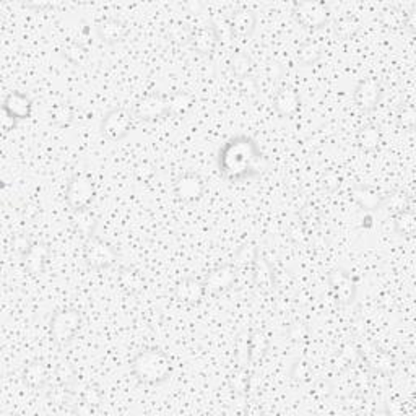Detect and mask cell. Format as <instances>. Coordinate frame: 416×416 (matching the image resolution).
Wrapping results in <instances>:
<instances>
[{"label": "cell", "mask_w": 416, "mask_h": 416, "mask_svg": "<svg viewBox=\"0 0 416 416\" xmlns=\"http://www.w3.org/2000/svg\"><path fill=\"white\" fill-rule=\"evenodd\" d=\"M217 165L220 175L229 182H239L260 176L267 170L265 156L254 139L236 135L221 146Z\"/></svg>", "instance_id": "6da1fadb"}, {"label": "cell", "mask_w": 416, "mask_h": 416, "mask_svg": "<svg viewBox=\"0 0 416 416\" xmlns=\"http://www.w3.org/2000/svg\"><path fill=\"white\" fill-rule=\"evenodd\" d=\"M132 374L146 386H158L171 377L172 361L165 351L146 348L137 353L130 363Z\"/></svg>", "instance_id": "7a4b0ae2"}, {"label": "cell", "mask_w": 416, "mask_h": 416, "mask_svg": "<svg viewBox=\"0 0 416 416\" xmlns=\"http://www.w3.org/2000/svg\"><path fill=\"white\" fill-rule=\"evenodd\" d=\"M82 327V314L75 308H62L52 314L49 322L51 340L56 345L64 346L75 339L77 332Z\"/></svg>", "instance_id": "3957f363"}, {"label": "cell", "mask_w": 416, "mask_h": 416, "mask_svg": "<svg viewBox=\"0 0 416 416\" xmlns=\"http://www.w3.org/2000/svg\"><path fill=\"white\" fill-rule=\"evenodd\" d=\"M293 17L306 30H319L329 23L330 7L319 0H306L293 5Z\"/></svg>", "instance_id": "277c9868"}, {"label": "cell", "mask_w": 416, "mask_h": 416, "mask_svg": "<svg viewBox=\"0 0 416 416\" xmlns=\"http://www.w3.org/2000/svg\"><path fill=\"white\" fill-rule=\"evenodd\" d=\"M83 260L89 268L94 270H104L113 267L118 262V251L99 236H92L85 241L83 246Z\"/></svg>", "instance_id": "5b68a950"}, {"label": "cell", "mask_w": 416, "mask_h": 416, "mask_svg": "<svg viewBox=\"0 0 416 416\" xmlns=\"http://www.w3.org/2000/svg\"><path fill=\"white\" fill-rule=\"evenodd\" d=\"M96 196L93 179L87 175H75L67 184L65 202L73 212L89 208Z\"/></svg>", "instance_id": "8992f818"}, {"label": "cell", "mask_w": 416, "mask_h": 416, "mask_svg": "<svg viewBox=\"0 0 416 416\" xmlns=\"http://www.w3.org/2000/svg\"><path fill=\"white\" fill-rule=\"evenodd\" d=\"M134 127V114L124 108H114L103 115L99 130L104 139L118 141L122 140Z\"/></svg>", "instance_id": "52a82bcc"}, {"label": "cell", "mask_w": 416, "mask_h": 416, "mask_svg": "<svg viewBox=\"0 0 416 416\" xmlns=\"http://www.w3.org/2000/svg\"><path fill=\"white\" fill-rule=\"evenodd\" d=\"M330 291L340 306H351L358 296V278L343 268H335L327 277Z\"/></svg>", "instance_id": "ba28073f"}, {"label": "cell", "mask_w": 416, "mask_h": 416, "mask_svg": "<svg viewBox=\"0 0 416 416\" xmlns=\"http://www.w3.org/2000/svg\"><path fill=\"white\" fill-rule=\"evenodd\" d=\"M168 115V96L160 93H149L141 96L134 106V118L144 122H155Z\"/></svg>", "instance_id": "9c48e42d"}, {"label": "cell", "mask_w": 416, "mask_h": 416, "mask_svg": "<svg viewBox=\"0 0 416 416\" xmlns=\"http://www.w3.org/2000/svg\"><path fill=\"white\" fill-rule=\"evenodd\" d=\"M384 96V87L382 83L374 77H367L363 78V80L358 83L355 88V93H353V101L358 108L365 113H370V111H374L381 99Z\"/></svg>", "instance_id": "30bf717a"}, {"label": "cell", "mask_w": 416, "mask_h": 416, "mask_svg": "<svg viewBox=\"0 0 416 416\" xmlns=\"http://www.w3.org/2000/svg\"><path fill=\"white\" fill-rule=\"evenodd\" d=\"M350 194L358 207L366 213H372L381 210L387 198V194L379 191L377 187L367 186V184H355V186L351 187Z\"/></svg>", "instance_id": "8fae6325"}, {"label": "cell", "mask_w": 416, "mask_h": 416, "mask_svg": "<svg viewBox=\"0 0 416 416\" xmlns=\"http://www.w3.org/2000/svg\"><path fill=\"white\" fill-rule=\"evenodd\" d=\"M236 282H238V270L231 263H225V265H220L208 272L203 285L207 291L217 294L228 291L236 285Z\"/></svg>", "instance_id": "7c38bea8"}, {"label": "cell", "mask_w": 416, "mask_h": 416, "mask_svg": "<svg viewBox=\"0 0 416 416\" xmlns=\"http://www.w3.org/2000/svg\"><path fill=\"white\" fill-rule=\"evenodd\" d=\"M2 109L4 115H7L13 122L26 120L33 114V99L23 92H10L4 99Z\"/></svg>", "instance_id": "4fadbf2b"}, {"label": "cell", "mask_w": 416, "mask_h": 416, "mask_svg": "<svg viewBox=\"0 0 416 416\" xmlns=\"http://www.w3.org/2000/svg\"><path fill=\"white\" fill-rule=\"evenodd\" d=\"M205 192V182L196 172H186L175 181V196L181 202H196L202 198Z\"/></svg>", "instance_id": "5bb4252c"}, {"label": "cell", "mask_w": 416, "mask_h": 416, "mask_svg": "<svg viewBox=\"0 0 416 416\" xmlns=\"http://www.w3.org/2000/svg\"><path fill=\"white\" fill-rule=\"evenodd\" d=\"M360 351H361V361L376 372L391 374L393 372L395 366H397L391 353L377 348V346H374L371 343H367L365 346L360 345Z\"/></svg>", "instance_id": "9a60e30c"}, {"label": "cell", "mask_w": 416, "mask_h": 416, "mask_svg": "<svg viewBox=\"0 0 416 416\" xmlns=\"http://www.w3.org/2000/svg\"><path fill=\"white\" fill-rule=\"evenodd\" d=\"M49 246L44 244V242H33L31 249L22 256V263L25 272L31 277L43 275L47 265V260H49Z\"/></svg>", "instance_id": "2e32d148"}, {"label": "cell", "mask_w": 416, "mask_h": 416, "mask_svg": "<svg viewBox=\"0 0 416 416\" xmlns=\"http://www.w3.org/2000/svg\"><path fill=\"white\" fill-rule=\"evenodd\" d=\"M189 44L200 56H212L218 47L220 36L215 26H203V28L194 30L189 34Z\"/></svg>", "instance_id": "e0dca14e"}, {"label": "cell", "mask_w": 416, "mask_h": 416, "mask_svg": "<svg viewBox=\"0 0 416 416\" xmlns=\"http://www.w3.org/2000/svg\"><path fill=\"white\" fill-rule=\"evenodd\" d=\"M257 28V15L251 8H239L231 15L229 30L236 38L249 39Z\"/></svg>", "instance_id": "ac0fdd59"}, {"label": "cell", "mask_w": 416, "mask_h": 416, "mask_svg": "<svg viewBox=\"0 0 416 416\" xmlns=\"http://www.w3.org/2000/svg\"><path fill=\"white\" fill-rule=\"evenodd\" d=\"M129 33V26L119 18H104L96 26V34L104 44H118Z\"/></svg>", "instance_id": "d6986e66"}, {"label": "cell", "mask_w": 416, "mask_h": 416, "mask_svg": "<svg viewBox=\"0 0 416 416\" xmlns=\"http://www.w3.org/2000/svg\"><path fill=\"white\" fill-rule=\"evenodd\" d=\"M299 104H301L299 93L291 87L280 88L273 96V109L282 118H293L298 113Z\"/></svg>", "instance_id": "ffe728a7"}, {"label": "cell", "mask_w": 416, "mask_h": 416, "mask_svg": "<svg viewBox=\"0 0 416 416\" xmlns=\"http://www.w3.org/2000/svg\"><path fill=\"white\" fill-rule=\"evenodd\" d=\"M205 285L203 282L196 280V278H184L176 285L175 296L177 301L184 304H189V306H194V304H198L205 296Z\"/></svg>", "instance_id": "44dd1931"}, {"label": "cell", "mask_w": 416, "mask_h": 416, "mask_svg": "<svg viewBox=\"0 0 416 416\" xmlns=\"http://www.w3.org/2000/svg\"><path fill=\"white\" fill-rule=\"evenodd\" d=\"M252 283L262 291H272L275 288V272L265 257L260 252L257 254L254 265H252Z\"/></svg>", "instance_id": "7402d4cb"}, {"label": "cell", "mask_w": 416, "mask_h": 416, "mask_svg": "<svg viewBox=\"0 0 416 416\" xmlns=\"http://www.w3.org/2000/svg\"><path fill=\"white\" fill-rule=\"evenodd\" d=\"M268 348H270V336L265 330L256 329L249 332V356L252 371L263 361Z\"/></svg>", "instance_id": "603a6c76"}, {"label": "cell", "mask_w": 416, "mask_h": 416, "mask_svg": "<svg viewBox=\"0 0 416 416\" xmlns=\"http://www.w3.org/2000/svg\"><path fill=\"white\" fill-rule=\"evenodd\" d=\"M22 379L26 387L39 391V389L46 386L47 379H49V370H47L46 363L43 361H31L23 370Z\"/></svg>", "instance_id": "cb8c5ba5"}, {"label": "cell", "mask_w": 416, "mask_h": 416, "mask_svg": "<svg viewBox=\"0 0 416 416\" xmlns=\"http://www.w3.org/2000/svg\"><path fill=\"white\" fill-rule=\"evenodd\" d=\"M98 223H99L98 215L89 208L78 210V212H73V215H72L73 229H75L77 234L83 236L85 239L94 236V231H96V228H98Z\"/></svg>", "instance_id": "d4e9b609"}, {"label": "cell", "mask_w": 416, "mask_h": 416, "mask_svg": "<svg viewBox=\"0 0 416 416\" xmlns=\"http://www.w3.org/2000/svg\"><path fill=\"white\" fill-rule=\"evenodd\" d=\"M196 99L187 92H176L168 96V115L171 118H184L191 113Z\"/></svg>", "instance_id": "484cf974"}, {"label": "cell", "mask_w": 416, "mask_h": 416, "mask_svg": "<svg viewBox=\"0 0 416 416\" xmlns=\"http://www.w3.org/2000/svg\"><path fill=\"white\" fill-rule=\"evenodd\" d=\"M381 141H382L381 130H379L377 125H372V124L361 127L356 135L358 146H360L363 151H366V153H372V151H376L379 146H381Z\"/></svg>", "instance_id": "4316f807"}, {"label": "cell", "mask_w": 416, "mask_h": 416, "mask_svg": "<svg viewBox=\"0 0 416 416\" xmlns=\"http://www.w3.org/2000/svg\"><path fill=\"white\" fill-rule=\"evenodd\" d=\"M257 254H259L257 246L252 244V242H246V244H242L239 249L234 252L231 265H233L238 272H244V270L252 272V265H254Z\"/></svg>", "instance_id": "83f0119b"}, {"label": "cell", "mask_w": 416, "mask_h": 416, "mask_svg": "<svg viewBox=\"0 0 416 416\" xmlns=\"http://www.w3.org/2000/svg\"><path fill=\"white\" fill-rule=\"evenodd\" d=\"M395 233L402 238H413L416 233V213L412 208L402 210L393 217Z\"/></svg>", "instance_id": "f1b7e54d"}, {"label": "cell", "mask_w": 416, "mask_h": 416, "mask_svg": "<svg viewBox=\"0 0 416 416\" xmlns=\"http://www.w3.org/2000/svg\"><path fill=\"white\" fill-rule=\"evenodd\" d=\"M75 119V113H73V108L67 103H59L56 106H52L49 114H47V120H49L51 125L54 127H68Z\"/></svg>", "instance_id": "f546056e"}, {"label": "cell", "mask_w": 416, "mask_h": 416, "mask_svg": "<svg viewBox=\"0 0 416 416\" xmlns=\"http://www.w3.org/2000/svg\"><path fill=\"white\" fill-rule=\"evenodd\" d=\"M324 56L322 44L315 43V41H306L298 47L296 51V61L301 65H313Z\"/></svg>", "instance_id": "4dcf8cb0"}, {"label": "cell", "mask_w": 416, "mask_h": 416, "mask_svg": "<svg viewBox=\"0 0 416 416\" xmlns=\"http://www.w3.org/2000/svg\"><path fill=\"white\" fill-rule=\"evenodd\" d=\"M228 65H229V70L233 72V75L236 78L244 80V78L251 75L252 59L249 57V54H246L244 51H238V52H234V54H231Z\"/></svg>", "instance_id": "1f68e13d"}, {"label": "cell", "mask_w": 416, "mask_h": 416, "mask_svg": "<svg viewBox=\"0 0 416 416\" xmlns=\"http://www.w3.org/2000/svg\"><path fill=\"white\" fill-rule=\"evenodd\" d=\"M252 371L251 367H239L229 377V387L231 391L238 395H246L251 389V377H252Z\"/></svg>", "instance_id": "d6a6232c"}, {"label": "cell", "mask_w": 416, "mask_h": 416, "mask_svg": "<svg viewBox=\"0 0 416 416\" xmlns=\"http://www.w3.org/2000/svg\"><path fill=\"white\" fill-rule=\"evenodd\" d=\"M360 28H361L360 22H358L355 17H351V15H346V17H341L336 20L334 26V33L339 36L340 39H351L358 34Z\"/></svg>", "instance_id": "836d02e7"}, {"label": "cell", "mask_w": 416, "mask_h": 416, "mask_svg": "<svg viewBox=\"0 0 416 416\" xmlns=\"http://www.w3.org/2000/svg\"><path fill=\"white\" fill-rule=\"evenodd\" d=\"M62 56H64V59L67 62H70V64L75 67L85 65L89 59V52L87 47L78 43L67 44L64 49H62Z\"/></svg>", "instance_id": "e575fe53"}, {"label": "cell", "mask_w": 416, "mask_h": 416, "mask_svg": "<svg viewBox=\"0 0 416 416\" xmlns=\"http://www.w3.org/2000/svg\"><path fill=\"white\" fill-rule=\"evenodd\" d=\"M358 361H361V351H360V345L356 343L343 345V348H341L339 351V355H336V363L340 365V370H350V367L355 366Z\"/></svg>", "instance_id": "d590c367"}, {"label": "cell", "mask_w": 416, "mask_h": 416, "mask_svg": "<svg viewBox=\"0 0 416 416\" xmlns=\"http://www.w3.org/2000/svg\"><path fill=\"white\" fill-rule=\"evenodd\" d=\"M234 358L236 365L239 367H251V356H249V334L242 332L238 335L234 343Z\"/></svg>", "instance_id": "8d00e7d4"}, {"label": "cell", "mask_w": 416, "mask_h": 416, "mask_svg": "<svg viewBox=\"0 0 416 416\" xmlns=\"http://www.w3.org/2000/svg\"><path fill=\"white\" fill-rule=\"evenodd\" d=\"M120 286H122L127 293H139L141 288H144V278L140 277L139 272L130 270V268H124L119 275Z\"/></svg>", "instance_id": "74e56055"}, {"label": "cell", "mask_w": 416, "mask_h": 416, "mask_svg": "<svg viewBox=\"0 0 416 416\" xmlns=\"http://www.w3.org/2000/svg\"><path fill=\"white\" fill-rule=\"evenodd\" d=\"M80 402L82 407L85 408V412H94V410L99 408V405L103 403V393L98 387L89 386L83 391Z\"/></svg>", "instance_id": "f35d334b"}, {"label": "cell", "mask_w": 416, "mask_h": 416, "mask_svg": "<svg viewBox=\"0 0 416 416\" xmlns=\"http://www.w3.org/2000/svg\"><path fill=\"white\" fill-rule=\"evenodd\" d=\"M286 334H288L289 341H293V343H296V345H303L309 340L310 332H309V327L306 324L296 322V324L289 325Z\"/></svg>", "instance_id": "ab89813d"}, {"label": "cell", "mask_w": 416, "mask_h": 416, "mask_svg": "<svg viewBox=\"0 0 416 416\" xmlns=\"http://www.w3.org/2000/svg\"><path fill=\"white\" fill-rule=\"evenodd\" d=\"M397 122H398L400 127H403V129H408V130L415 129L416 111L412 104H403V106L398 109Z\"/></svg>", "instance_id": "60d3db41"}, {"label": "cell", "mask_w": 416, "mask_h": 416, "mask_svg": "<svg viewBox=\"0 0 416 416\" xmlns=\"http://www.w3.org/2000/svg\"><path fill=\"white\" fill-rule=\"evenodd\" d=\"M299 217H301L303 221V226L306 229H314L315 226L319 225L320 217H319V210L314 207V205H306V207H303L301 213H299Z\"/></svg>", "instance_id": "b9f144b4"}, {"label": "cell", "mask_w": 416, "mask_h": 416, "mask_svg": "<svg viewBox=\"0 0 416 416\" xmlns=\"http://www.w3.org/2000/svg\"><path fill=\"white\" fill-rule=\"evenodd\" d=\"M391 205V207L395 210V213L402 212V210H407L410 208V198L405 192H392V194H387V198H386V203L384 205Z\"/></svg>", "instance_id": "7bdbcfd3"}, {"label": "cell", "mask_w": 416, "mask_h": 416, "mask_svg": "<svg viewBox=\"0 0 416 416\" xmlns=\"http://www.w3.org/2000/svg\"><path fill=\"white\" fill-rule=\"evenodd\" d=\"M56 376H57V382L65 384V386H70L73 381H75V370H73L70 363H61L56 370Z\"/></svg>", "instance_id": "ee69618b"}, {"label": "cell", "mask_w": 416, "mask_h": 416, "mask_svg": "<svg viewBox=\"0 0 416 416\" xmlns=\"http://www.w3.org/2000/svg\"><path fill=\"white\" fill-rule=\"evenodd\" d=\"M340 186V176L336 175L335 171H327L322 177V187L325 189V191L329 192H334L339 189Z\"/></svg>", "instance_id": "f6af8a7d"}, {"label": "cell", "mask_w": 416, "mask_h": 416, "mask_svg": "<svg viewBox=\"0 0 416 416\" xmlns=\"http://www.w3.org/2000/svg\"><path fill=\"white\" fill-rule=\"evenodd\" d=\"M310 372V367L306 361H298L296 365L293 366V371H291V377L294 381H304L309 376Z\"/></svg>", "instance_id": "bcb514c9"}, {"label": "cell", "mask_w": 416, "mask_h": 416, "mask_svg": "<svg viewBox=\"0 0 416 416\" xmlns=\"http://www.w3.org/2000/svg\"><path fill=\"white\" fill-rule=\"evenodd\" d=\"M31 246H33V241L30 238H26L25 234H18L13 238V247L18 251L20 256L26 254L31 249Z\"/></svg>", "instance_id": "7dc6e473"}, {"label": "cell", "mask_w": 416, "mask_h": 416, "mask_svg": "<svg viewBox=\"0 0 416 416\" xmlns=\"http://www.w3.org/2000/svg\"><path fill=\"white\" fill-rule=\"evenodd\" d=\"M405 26H407L410 33H415L416 31V10H412V12L408 13L407 20H405Z\"/></svg>", "instance_id": "c3c4849f"}]
</instances>
